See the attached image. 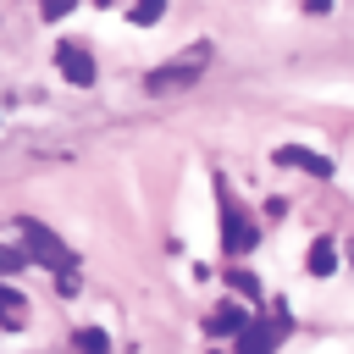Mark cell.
I'll use <instances>...</instances> for the list:
<instances>
[{
  "label": "cell",
  "mask_w": 354,
  "mask_h": 354,
  "mask_svg": "<svg viewBox=\"0 0 354 354\" xmlns=\"http://www.w3.org/2000/svg\"><path fill=\"white\" fill-rule=\"evenodd\" d=\"M205 66H210V44L199 39V44H188V50H177L171 61L149 66V72H144V94H155V100H166V94H188V88L205 77Z\"/></svg>",
  "instance_id": "obj_1"
},
{
  "label": "cell",
  "mask_w": 354,
  "mask_h": 354,
  "mask_svg": "<svg viewBox=\"0 0 354 354\" xmlns=\"http://www.w3.org/2000/svg\"><path fill=\"white\" fill-rule=\"evenodd\" d=\"M216 205H221V249L238 260V254H249L254 243H260V227L249 221V210H238V199H232V188L216 177Z\"/></svg>",
  "instance_id": "obj_2"
},
{
  "label": "cell",
  "mask_w": 354,
  "mask_h": 354,
  "mask_svg": "<svg viewBox=\"0 0 354 354\" xmlns=\"http://www.w3.org/2000/svg\"><path fill=\"white\" fill-rule=\"evenodd\" d=\"M17 238H22V254L28 260H39V266H50V271H72L77 260H72V249L44 227V221H33V216H22L17 221Z\"/></svg>",
  "instance_id": "obj_3"
},
{
  "label": "cell",
  "mask_w": 354,
  "mask_h": 354,
  "mask_svg": "<svg viewBox=\"0 0 354 354\" xmlns=\"http://www.w3.org/2000/svg\"><path fill=\"white\" fill-rule=\"evenodd\" d=\"M288 326H293V321H288V310H282V304L271 310V321H266V315H249V321H243V332H238V354H271V348L288 337Z\"/></svg>",
  "instance_id": "obj_4"
},
{
  "label": "cell",
  "mask_w": 354,
  "mask_h": 354,
  "mask_svg": "<svg viewBox=\"0 0 354 354\" xmlns=\"http://www.w3.org/2000/svg\"><path fill=\"white\" fill-rule=\"evenodd\" d=\"M55 66H61V77H66V83H77V88H88V83H94V55H88V44H77V39L55 50Z\"/></svg>",
  "instance_id": "obj_5"
},
{
  "label": "cell",
  "mask_w": 354,
  "mask_h": 354,
  "mask_svg": "<svg viewBox=\"0 0 354 354\" xmlns=\"http://www.w3.org/2000/svg\"><path fill=\"white\" fill-rule=\"evenodd\" d=\"M277 166H293V171H310V177H332V160L326 155H315V149H299V144H282L277 149Z\"/></svg>",
  "instance_id": "obj_6"
},
{
  "label": "cell",
  "mask_w": 354,
  "mask_h": 354,
  "mask_svg": "<svg viewBox=\"0 0 354 354\" xmlns=\"http://www.w3.org/2000/svg\"><path fill=\"white\" fill-rule=\"evenodd\" d=\"M243 321H249V310H243V304H216V310L205 315V332H210V337H238V332H243Z\"/></svg>",
  "instance_id": "obj_7"
},
{
  "label": "cell",
  "mask_w": 354,
  "mask_h": 354,
  "mask_svg": "<svg viewBox=\"0 0 354 354\" xmlns=\"http://www.w3.org/2000/svg\"><path fill=\"white\" fill-rule=\"evenodd\" d=\"M22 321H28V293L0 282V326H22Z\"/></svg>",
  "instance_id": "obj_8"
},
{
  "label": "cell",
  "mask_w": 354,
  "mask_h": 354,
  "mask_svg": "<svg viewBox=\"0 0 354 354\" xmlns=\"http://www.w3.org/2000/svg\"><path fill=\"white\" fill-rule=\"evenodd\" d=\"M304 266H310V277H332V271H337V249H332V238H315L310 254H304Z\"/></svg>",
  "instance_id": "obj_9"
},
{
  "label": "cell",
  "mask_w": 354,
  "mask_h": 354,
  "mask_svg": "<svg viewBox=\"0 0 354 354\" xmlns=\"http://www.w3.org/2000/svg\"><path fill=\"white\" fill-rule=\"evenodd\" d=\"M72 348H77V354H111V337H105L100 326H77V332H72Z\"/></svg>",
  "instance_id": "obj_10"
},
{
  "label": "cell",
  "mask_w": 354,
  "mask_h": 354,
  "mask_svg": "<svg viewBox=\"0 0 354 354\" xmlns=\"http://www.w3.org/2000/svg\"><path fill=\"white\" fill-rule=\"evenodd\" d=\"M160 17H166V0H133V6H127V22H133V28H149V22H160Z\"/></svg>",
  "instance_id": "obj_11"
},
{
  "label": "cell",
  "mask_w": 354,
  "mask_h": 354,
  "mask_svg": "<svg viewBox=\"0 0 354 354\" xmlns=\"http://www.w3.org/2000/svg\"><path fill=\"white\" fill-rule=\"evenodd\" d=\"M17 271H28V254H22V243L11 249V243H0V277H17Z\"/></svg>",
  "instance_id": "obj_12"
},
{
  "label": "cell",
  "mask_w": 354,
  "mask_h": 354,
  "mask_svg": "<svg viewBox=\"0 0 354 354\" xmlns=\"http://www.w3.org/2000/svg\"><path fill=\"white\" fill-rule=\"evenodd\" d=\"M227 282H232V288H238L243 299H260V282H254V277H249L243 266H232V271H227Z\"/></svg>",
  "instance_id": "obj_13"
},
{
  "label": "cell",
  "mask_w": 354,
  "mask_h": 354,
  "mask_svg": "<svg viewBox=\"0 0 354 354\" xmlns=\"http://www.w3.org/2000/svg\"><path fill=\"white\" fill-rule=\"evenodd\" d=\"M72 6H77V0H44V6H39V11H44V22H61V17H66V11H72Z\"/></svg>",
  "instance_id": "obj_14"
},
{
  "label": "cell",
  "mask_w": 354,
  "mask_h": 354,
  "mask_svg": "<svg viewBox=\"0 0 354 354\" xmlns=\"http://www.w3.org/2000/svg\"><path fill=\"white\" fill-rule=\"evenodd\" d=\"M55 288L61 293H77V271H55Z\"/></svg>",
  "instance_id": "obj_15"
},
{
  "label": "cell",
  "mask_w": 354,
  "mask_h": 354,
  "mask_svg": "<svg viewBox=\"0 0 354 354\" xmlns=\"http://www.w3.org/2000/svg\"><path fill=\"white\" fill-rule=\"evenodd\" d=\"M304 6H310L315 17H326V11H332V0H304Z\"/></svg>",
  "instance_id": "obj_16"
}]
</instances>
